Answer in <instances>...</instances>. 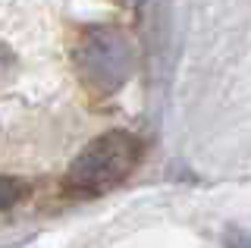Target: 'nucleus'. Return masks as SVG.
I'll use <instances>...</instances> for the list:
<instances>
[{"mask_svg": "<svg viewBox=\"0 0 251 248\" xmlns=\"http://www.w3.org/2000/svg\"><path fill=\"white\" fill-rule=\"evenodd\" d=\"M73 69L91 98H110L135 69V44L116 25H85L73 38Z\"/></svg>", "mask_w": 251, "mask_h": 248, "instance_id": "f257e3e1", "label": "nucleus"}, {"mask_svg": "<svg viewBox=\"0 0 251 248\" xmlns=\"http://www.w3.org/2000/svg\"><path fill=\"white\" fill-rule=\"evenodd\" d=\"M141 160V138L126 129H110L88 142L66 173V192L78 198H94L116 189L132 176Z\"/></svg>", "mask_w": 251, "mask_h": 248, "instance_id": "f03ea898", "label": "nucleus"}, {"mask_svg": "<svg viewBox=\"0 0 251 248\" xmlns=\"http://www.w3.org/2000/svg\"><path fill=\"white\" fill-rule=\"evenodd\" d=\"M28 195V182L16 179V176H0V211L13 207L16 201H22Z\"/></svg>", "mask_w": 251, "mask_h": 248, "instance_id": "7ed1b4c3", "label": "nucleus"}, {"mask_svg": "<svg viewBox=\"0 0 251 248\" xmlns=\"http://www.w3.org/2000/svg\"><path fill=\"white\" fill-rule=\"evenodd\" d=\"M16 69H19V60H16V53L6 48L3 41H0V88L3 85H10L16 79Z\"/></svg>", "mask_w": 251, "mask_h": 248, "instance_id": "20e7f679", "label": "nucleus"}, {"mask_svg": "<svg viewBox=\"0 0 251 248\" xmlns=\"http://www.w3.org/2000/svg\"><path fill=\"white\" fill-rule=\"evenodd\" d=\"M223 248H251V232L242 226H229L223 232Z\"/></svg>", "mask_w": 251, "mask_h": 248, "instance_id": "39448f33", "label": "nucleus"}, {"mask_svg": "<svg viewBox=\"0 0 251 248\" xmlns=\"http://www.w3.org/2000/svg\"><path fill=\"white\" fill-rule=\"evenodd\" d=\"M123 6H138V3H145V0H120Z\"/></svg>", "mask_w": 251, "mask_h": 248, "instance_id": "423d86ee", "label": "nucleus"}]
</instances>
